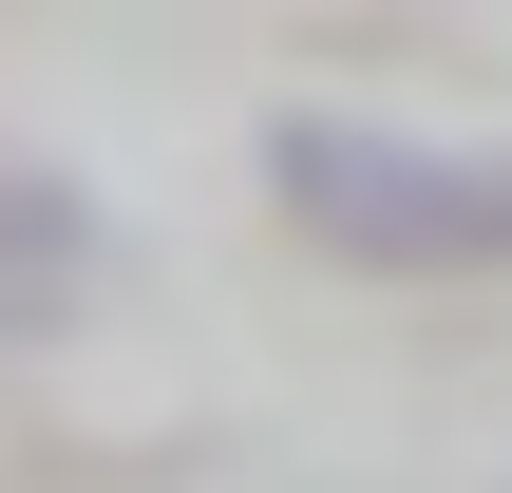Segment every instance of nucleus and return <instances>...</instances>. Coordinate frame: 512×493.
<instances>
[{"mask_svg":"<svg viewBox=\"0 0 512 493\" xmlns=\"http://www.w3.org/2000/svg\"><path fill=\"white\" fill-rule=\"evenodd\" d=\"M266 190L304 247L380 266V285H475L512 266V152H456V133H380V114H285L266 133Z\"/></svg>","mask_w":512,"mask_h":493,"instance_id":"obj_1","label":"nucleus"},{"mask_svg":"<svg viewBox=\"0 0 512 493\" xmlns=\"http://www.w3.org/2000/svg\"><path fill=\"white\" fill-rule=\"evenodd\" d=\"M76 304H95V209L38 171V190H0V342H38Z\"/></svg>","mask_w":512,"mask_h":493,"instance_id":"obj_2","label":"nucleus"}]
</instances>
